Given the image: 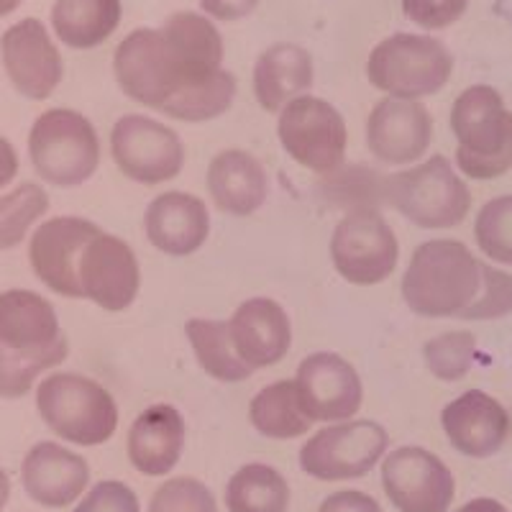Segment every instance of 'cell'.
<instances>
[{"label": "cell", "mask_w": 512, "mask_h": 512, "mask_svg": "<svg viewBox=\"0 0 512 512\" xmlns=\"http://www.w3.org/2000/svg\"><path fill=\"white\" fill-rule=\"evenodd\" d=\"M331 259L349 285L372 287L390 280L400 259V244L374 205L351 208L331 236Z\"/></svg>", "instance_id": "obj_8"}, {"label": "cell", "mask_w": 512, "mask_h": 512, "mask_svg": "<svg viewBox=\"0 0 512 512\" xmlns=\"http://www.w3.org/2000/svg\"><path fill=\"white\" fill-rule=\"evenodd\" d=\"M482 290V262L461 241H425L410 256L402 297L420 318H461Z\"/></svg>", "instance_id": "obj_1"}, {"label": "cell", "mask_w": 512, "mask_h": 512, "mask_svg": "<svg viewBox=\"0 0 512 512\" xmlns=\"http://www.w3.org/2000/svg\"><path fill=\"white\" fill-rule=\"evenodd\" d=\"M231 344L249 369L280 364L292 344V326L285 308L269 297H251L228 320Z\"/></svg>", "instance_id": "obj_20"}, {"label": "cell", "mask_w": 512, "mask_h": 512, "mask_svg": "<svg viewBox=\"0 0 512 512\" xmlns=\"http://www.w3.org/2000/svg\"><path fill=\"white\" fill-rule=\"evenodd\" d=\"M100 228L85 218L59 216L41 223L29 241V262L49 290L62 297H82L80 256Z\"/></svg>", "instance_id": "obj_15"}, {"label": "cell", "mask_w": 512, "mask_h": 512, "mask_svg": "<svg viewBox=\"0 0 512 512\" xmlns=\"http://www.w3.org/2000/svg\"><path fill=\"white\" fill-rule=\"evenodd\" d=\"M185 333L205 374L218 382H244L251 377L254 369L246 367L233 349L228 320L190 318L185 323Z\"/></svg>", "instance_id": "obj_28"}, {"label": "cell", "mask_w": 512, "mask_h": 512, "mask_svg": "<svg viewBox=\"0 0 512 512\" xmlns=\"http://www.w3.org/2000/svg\"><path fill=\"white\" fill-rule=\"evenodd\" d=\"M121 0H54L52 29L64 47L95 49L116 34Z\"/></svg>", "instance_id": "obj_26"}, {"label": "cell", "mask_w": 512, "mask_h": 512, "mask_svg": "<svg viewBox=\"0 0 512 512\" xmlns=\"http://www.w3.org/2000/svg\"><path fill=\"white\" fill-rule=\"evenodd\" d=\"M228 512H287L290 484L274 466L246 464L226 484Z\"/></svg>", "instance_id": "obj_29"}, {"label": "cell", "mask_w": 512, "mask_h": 512, "mask_svg": "<svg viewBox=\"0 0 512 512\" xmlns=\"http://www.w3.org/2000/svg\"><path fill=\"white\" fill-rule=\"evenodd\" d=\"M456 512H507V507L502 502L492 500V497H477V500L466 502L464 507H459Z\"/></svg>", "instance_id": "obj_43"}, {"label": "cell", "mask_w": 512, "mask_h": 512, "mask_svg": "<svg viewBox=\"0 0 512 512\" xmlns=\"http://www.w3.org/2000/svg\"><path fill=\"white\" fill-rule=\"evenodd\" d=\"M113 72L128 98L157 111H164L177 95L200 85L192 80L162 29L131 31L113 54Z\"/></svg>", "instance_id": "obj_6"}, {"label": "cell", "mask_w": 512, "mask_h": 512, "mask_svg": "<svg viewBox=\"0 0 512 512\" xmlns=\"http://www.w3.org/2000/svg\"><path fill=\"white\" fill-rule=\"evenodd\" d=\"M41 420L75 446H100L118 428V405L95 379L75 372L49 374L36 390Z\"/></svg>", "instance_id": "obj_3"}, {"label": "cell", "mask_w": 512, "mask_h": 512, "mask_svg": "<svg viewBox=\"0 0 512 512\" xmlns=\"http://www.w3.org/2000/svg\"><path fill=\"white\" fill-rule=\"evenodd\" d=\"M149 244L167 256H190L208 241V205L190 192H162L144 213Z\"/></svg>", "instance_id": "obj_21"}, {"label": "cell", "mask_w": 512, "mask_h": 512, "mask_svg": "<svg viewBox=\"0 0 512 512\" xmlns=\"http://www.w3.org/2000/svg\"><path fill=\"white\" fill-rule=\"evenodd\" d=\"M29 157L36 175L49 185L77 187L95 175L100 139L95 126L70 108L41 113L31 126Z\"/></svg>", "instance_id": "obj_7"}, {"label": "cell", "mask_w": 512, "mask_h": 512, "mask_svg": "<svg viewBox=\"0 0 512 512\" xmlns=\"http://www.w3.org/2000/svg\"><path fill=\"white\" fill-rule=\"evenodd\" d=\"M21 3H24V0H0V18L11 16L13 11L21 8Z\"/></svg>", "instance_id": "obj_45"}, {"label": "cell", "mask_w": 512, "mask_h": 512, "mask_svg": "<svg viewBox=\"0 0 512 512\" xmlns=\"http://www.w3.org/2000/svg\"><path fill=\"white\" fill-rule=\"evenodd\" d=\"M59 318L47 297L31 290L0 292V346L11 351H49L64 344Z\"/></svg>", "instance_id": "obj_24"}, {"label": "cell", "mask_w": 512, "mask_h": 512, "mask_svg": "<svg viewBox=\"0 0 512 512\" xmlns=\"http://www.w3.org/2000/svg\"><path fill=\"white\" fill-rule=\"evenodd\" d=\"M90 482V466L80 454L54 441L29 448L21 464V484L36 505L67 507L82 497Z\"/></svg>", "instance_id": "obj_18"}, {"label": "cell", "mask_w": 512, "mask_h": 512, "mask_svg": "<svg viewBox=\"0 0 512 512\" xmlns=\"http://www.w3.org/2000/svg\"><path fill=\"white\" fill-rule=\"evenodd\" d=\"M297 405L310 423H338L359 413L364 387L344 356L318 351L300 361L295 377Z\"/></svg>", "instance_id": "obj_13"}, {"label": "cell", "mask_w": 512, "mask_h": 512, "mask_svg": "<svg viewBox=\"0 0 512 512\" xmlns=\"http://www.w3.org/2000/svg\"><path fill=\"white\" fill-rule=\"evenodd\" d=\"M390 446V436L374 420L328 425L305 441L300 466L318 482H349L369 474Z\"/></svg>", "instance_id": "obj_9"}, {"label": "cell", "mask_w": 512, "mask_h": 512, "mask_svg": "<svg viewBox=\"0 0 512 512\" xmlns=\"http://www.w3.org/2000/svg\"><path fill=\"white\" fill-rule=\"evenodd\" d=\"M285 152L318 175H336L346 157V121L328 100L303 95L287 103L277 121Z\"/></svg>", "instance_id": "obj_10"}, {"label": "cell", "mask_w": 512, "mask_h": 512, "mask_svg": "<svg viewBox=\"0 0 512 512\" xmlns=\"http://www.w3.org/2000/svg\"><path fill=\"white\" fill-rule=\"evenodd\" d=\"M0 59L13 88L29 100L52 98L64 77L62 54L39 18H24L6 29Z\"/></svg>", "instance_id": "obj_14"}, {"label": "cell", "mask_w": 512, "mask_h": 512, "mask_svg": "<svg viewBox=\"0 0 512 512\" xmlns=\"http://www.w3.org/2000/svg\"><path fill=\"white\" fill-rule=\"evenodd\" d=\"M512 313V277L507 272L482 264V290L472 308L461 313L464 320H495Z\"/></svg>", "instance_id": "obj_37"}, {"label": "cell", "mask_w": 512, "mask_h": 512, "mask_svg": "<svg viewBox=\"0 0 512 512\" xmlns=\"http://www.w3.org/2000/svg\"><path fill=\"white\" fill-rule=\"evenodd\" d=\"M233 100H236V77L228 70H218L205 82L177 95L162 113L175 121L203 123L223 116L233 105Z\"/></svg>", "instance_id": "obj_31"}, {"label": "cell", "mask_w": 512, "mask_h": 512, "mask_svg": "<svg viewBox=\"0 0 512 512\" xmlns=\"http://www.w3.org/2000/svg\"><path fill=\"white\" fill-rule=\"evenodd\" d=\"M318 512H382L379 502L367 492H356V489H344V492H333L323 500Z\"/></svg>", "instance_id": "obj_40"}, {"label": "cell", "mask_w": 512, "mask_h": 512, "mask_svg": "<svg viewBox=\"0 0 512 512\" xmlns=\"http://www.w3.org/2000/svg\"><path fill=\"white\" fill-rule=\"evenodd\" d=\"M456 164L472 180H495L512 169V113L492 85H472L451 108Z\"/></svg>", "instance_id": "obj_2"}, {"label": "cell", "mask_w": 512, "mask_h": 512, "mask_svg": "<svg viewBox=\"0 0 512 512\" xmlns=\"http://www.w3.org/2000/svg\"><path fill=\"white\" fill-rule=\"evenodd\" d=\"M159 29L172 41L192 80L203 82L223 70V36L205 13H172Z\"/></svg>", "instance_id": "obj_27"}, {"label": "cell", "mask_w": 512, "mask_h": 512, "mask_svg": "<svg viewBox=\"0 0 512 512\" xmlns=\"http://www.w3.org/2000/svg\"><path fill=\"white\" fill-rule=\"evenodd\" d=\"M441 425L448 443L459 454L472 459H487L497 454L510 433L507 410L482 390H469L448 402L441 413Z\"/></svg>", "instance_id": "obj_19"}, {"label": "cell", "mask_w": 512, "mask_h": 512, "mask_svg": "<svg viewBox=\"0 0 512 512\" xmlns=\"http://www.w3.org/2000/svg\"><path fill=\"white\" fill-rule=\"evenodd\" d=\"M210 200L228 216L246 218L262 208L269 192V177L262 162L244 149L216 154L205 175Z\"/></svg>", "instance_id": "obj_23"}, {"label": "cell", "mask_w": 512, "mask_h": 512, "mask_svg": "<svg viewBox=\"0 0 512 512\" xmlns=\"http://www.w3.org/2000/svg\"><path fill=\"white\" fill-rule=\"evenodd\" d=\"M141 274L136 254L118 236L100 231L80 256L82 297L108 313H121L139 295Z\"/></svg>", "instance_id": "obj_16"}, {"label": "cell", "mask_w": 512, "mask_h": 512, "mask_svg": "<svg viewBox=\"0 0 512 512\" xmlns=\"http://www.w3.org/2000/svg\"><path fill=\"white\" fill-rule=\"evenodd\" d=\"M479 251L495 262L512 267V195L489 200L474 223Z\"/></svg>", "instance_id": "obj_35"}, {"label": "cell", "mask_w": 512, "mask_h": 512, "mask_svg": "<svg viewBox=\"0 0 512 512\" xmlns=\"http://www.w3.org/2000/svg\"><path fill=\"white\" fill-rule=\"evenodd\" d=\"M382 487L400 512H446L456 492L451 469L420 446H402L384 456Z\"/></svg>", "instance_id": "obj_12"}, {"label": "cell", "mask_w": 512, "mask_h": 512, "mask_svg": "<svg viewBox=\"0 0 512 512\" xmlns=\"http://www.w3.org/2000/svg\"><path fill=\"white\" fill-rule=\"evenodd\" d=\"M70 344L54 346L49 351H11L0 346V397L3 400H18V397L29 395V390L41 377V372L59 367L67 359Z\"/></svg>", "instance_id": "obj_33"}, {"label": "cell", "mask_w": 512, "mask_h": 512, "mask_svg": "<svg viewBox=\"0 0 512 512\" xmlns=\"http://www.w3.org/2000/svg\"><path fill=\"white\" fill-rule=\"evenodd\" d=\"M497 13H500V16H505L507 21L512 24V0H497Z\"/></svg>", "instance_id": "obj_46"}, {"label": "cell", "mask_w": 512, "mask_h": 512, "mask_svg": "<svg viewBox=\"0 0 512 512\" xmlns=\"http://www.w3.org/2000/svg\"><path fill=\"white\" fill-rule=\"evenodd\" d=\"M185 448V418L175 405L159 402L146 408L128 431L126 451L136 472L164 477L177 466Z\"/></svg>", "instance_id": "obj_22"}, {"label": "cell", "mask_w": 512, "mask_h": 512, "mask_svg": "<svg viewBox=\"0 0 512 512\" xmlns=\"http://www.w3.org/2000/svg\"><path fill=\"white\" fill-rule=\"evenodd\" d=\"M315 80L313 57L305 47L280 41L259 54L254 64L256 103L267 113L282 111L295 98H303Z\"/></svg>", "instance_id": "obj_25"}, {"label": "cell", "mask_w": 512, "mask_h": 512, "mask_svg": "<svg viewBox=\"0 0 512 512\" xmlns=\"http://www.w3.org/2000/svg\"><path fill=\"white\" fill-rule=\"evenodd\" d=\"M18 175V154L8 139L0 136V190L11 185Z\"/></svg>", "instance_id": "obj_42"}, {"label": "cell", "mask_w": 512, "mask_h": 512, "mask_svg": "<svg viewBox=\"0 0 512 512\" xmlns=\"http://www.w3.org/2000/svg\"><path fill=\"white\" fill-rule=\"evenodd\" d=\"M149 512H218V505L200 479L172 477L154 492Z\"/></svg>", "instance_id": "obj_36"}, {"label": "cell", "mask_w": 512, "mask_h": 512, "mask_svg": "<svg viewBox=\"0 0 512 512\" xmlns=\"http://www.w3.org/2000/svg\"><path fill=\"white\" fill-rule=\"evenodd\" d=\"M454 57L446 44L425 34H392L372 49L367 77L387 98L420 100L446 88Z\"/></svg>", "instance_id": "obj_5"}, {"label": "cell", "mask_w": 512, "mask_h": 512, "mask_svg": "<svg viewBox=\"0 0 512 512\" xmlns=\"http://www.w3.org/2000/svg\"><path fill=\"white\" fill-rule=\"evenodd\" d=\"M425 364L433 377L443 382H456L466 377L477 359V338L469 331H448L431 338L423 349Z\"/></svg>", "instance_id": "obj_34"}, {"label": "cell", "mask_w": 512, "mask_h": 512, "mask_svg": "<svg viewBox=\"0 0 512 512\" xmlns=\"http://www.w3.org/2000/svg\"><path fill=\"white\" fill-rule=\"evenodd\" d=\"M75 512H141L139 497L128 484L108 479V482L95 484L88 492V497H82Z\"/></svg>", "instance_id": "obj_39"}, {"label": "cell", "mask_w": 512, "mask_h": 512, "mask_svg": "<svg viewBox=\"0 0 512 512\" xmlns=\"http://www.w3.org/2000/svg\"><path fill=\"white\" fill-rule=\"evenodd\" d=\"M382 195L402 218L428 231L459 226L472 210V192L441 154L384 177Z\"/></svg>", "instance_id": "obj_4"}, {"label": "cell", "mask_w": 512, "mask_h": 512, "mask_svg": "<svg viewBox=\"0 0 512 512\" xmlns=\"http://www.w3.org/2000/svg\"><path fill=\"white\" fill-rule=\"evenodd\" d=\"M49 195L36 182H24L0 195V251L13 249L26 239L36 221L47 216Z\"/></svg>", "instance_id": "obj_32"}, {"label": "cell", "mask_w": 512, "mask_h": 512, "mask_svg": "<svg viewBox=\"0 0 512 512\" xmlns=\"http://www.w3.org/2000/svg\"><path fill=\"white\" fill-rule=\"evenodd\" d=\"M249 420L256 431L272 441H290L310 431V420L297 405L292 379L267 384L264 390L256 392L249 405Z\"/></svg>", "instance_id": "obj_30"}, {"label": "cell", "mask_w": 512, "mask_h": 512, "mask_svg": "<svg viewBox=\"0 0 512 512\" xmlns=\"http://www.w3.org/2000/svg\"><path fill=\"white\" fill-rule=\"evenodd\" d=\"M8 497H11V479H8V474L0 469V512L8 505Z\"/></svg>", "instance_id": "obj_44"}, {"label": "cell", "mask_w": 512, "mask_h": 512, "mask_svg": "<svg viewBox=\"0 0 512 512\" xmlns=\"http://www.w3.org/2000/svg\"><path fill=\"white\" fill-rule=\"evenodd\" d=\"M259 6V0H200V8L208 18L216 21H241L251 16Z\"/></svg>", "instance_id": "obj_41"}, {"label": "cell", "mask_w": 512, "mask_h": 512, "mask_svg": "<svg viewBox=\"0 0 512 512\" xmlns=\"http://www.w3.org/2000/svg\"><path fill=\"white\" fill-rule=\"evenodd\" d=\"M469 8V0H402V13L415 26L441 31L454 26Z\"/></svg>", "instance_id": "obj_38"}, {"label": "cell", "mask_w": 512, "mask_h": 512, "mask_svg": "<svg viewBox=\"0 0 512 512\" xmlns=\"http://www.w3.org/2000/svg\"><path fill=\"white\" fill-rule=\"evenodd\" d=\"M111 154L116 167L139 185H164L185 167L180 136L149 116L118 118L111 131Z\"/></svg>", "instance_id": "obj_11"}, {"label": "cell", "mask_w": 512, "mask_h": 512, "mask_svg": "<svg viewBox=\"0 0 512 512\" xmlns=\"http://www.w3.org/2000/svg\"><path fill=\"white\" fill-rule=\"evenodd\" d=\"M433 118L420 100L384 98L367 118L369 152L384 164H415L431 149Z\"/></svg>", "instance_id": "obj_17"}]
</instances>
